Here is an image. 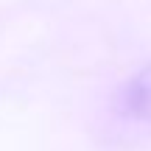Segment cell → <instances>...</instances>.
<instances>
[{"label":"cell","mask_w":151,"mask_h":151,"mask_svg":"<svg viewBox=\"0 0 151 151\" xmlns=\"http://www.w3.org/2000/svg\"><path fill=\"white\" fill-rule=\"evenodd\" d=\"M109 112L123 129L151 134V62L137 67L115 87L109 98Z\"/></svg>","instance_id":"1"}]
</instances>
